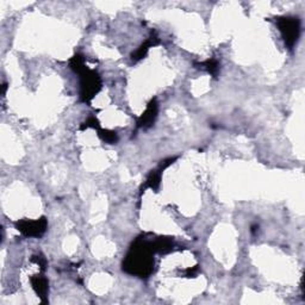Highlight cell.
Instances as JSON below:
<instances>
[{
	"label": "cell",
	"mask_w": 305,
	"mask_h": 305,
	"mask_svg": "<svg viewBox=\"0 0 305 305\" xmlns=\"http://www.w3.org/2000/svg\"><path fill=\"white\" fill-rule=\"evenodd\" d=\"M155 248L152 242L137 239L131 246L127 258L123 262V269L129 274L147 278L152 274L154 268Z\"/></svg>",
	"instance_id": "6da1fadb"
},
{
	"label": "cell",
	"mask_w": 305,
	"mask_h": 305,
	"mask_svg": "<svg viewBox=\"0 0 305 305\" xmlns=\"http://www.w3.org/2000/svg\"><path fill=\"white\" fill-rule=\"evenodd\" d=\"M79 76L81 77V82H80V98L85 103H88L100 91V77H99V76L95 71H90L87 67L84 71L80 72Z\"/></svg>",
	"instance_id": "7a4b0ae2"
},
{
	"label": "cell",
	"mask_w": 305,
	"mask_h": 305,
	"mask_svg": "<svg viewBox=\"0 0 305 305\" xmlns=\"http://www.w3.org/2000/svg\"><path fill=\"white\" fill-rule=\"evenodd\" d=\"M277 25L282 34L285 45L292 49L296 45L301 34V22L296 17H279L277 18Z\"/></svg>",
	"instance_id": "3957f363"
},
{
	"label": "cell",
	"mask_w": 305,
	"mask_h": 305,
	"mask_svg": "<svg viewBox=\"0 0 305 305\" xmlns=\"http://www.w3.org/2000/svg\"><path fill=\"white\" fill-rule=\"evenodd\" d=\"M16 228L19 230L24 236L28 237H39L44 234L47 230V219L44 217L39 219H22L16 223Z\"/></svg>",
	"instance_id": "277c9868"
},
{
	"label": "cell",
	"mask_w": 305,
	"mask_h": 305,
	"mask_svg": "<svg viewBox=\"0 0 305 305\" xmlns=\"http://www.w3.org/2000/svg\"><path fill=\"white\" fill-rule=\"evenodd\" d=\"M157 116V104L155 99H152L151 103L147 106L146 111L143 112V114L140 117L137 122L138 128H148L154 123L155 118Z\"/></svg>",
	"instance_id": "5b68a950"
},
{
	"label": "cell",
	"mask_w": 305,
	"mask_h": 305,
	"mask_svg": "<svg viewBox=\"0 0 305 305\" xmlns=\"http://www.w3.org/2000/svg\"><path fill=\"white\" fill-rule=\"evenodd\" d=\"M157 43H159V39H157V37L155 36V35H152V36L149 37V38L147 39V41L144 42V43L142 44L135 53H133V54H131V58H133V61H135L136 62V61L143 58L144 56L147 55V53H148L149 48L152 47V45H156Z\"/></svg>",
	"instance_id": "8992f818"
},
{
	"label": "cell",
	"mask_w": 305,
	"mask_h": 305,
	"mask_svg": "<svg viewBox=\"0 0 305 305\" xmlns=\"http://www.w3.org/2000/svg\"><path fill=\"white\" fill-rule=\"evenodd\" d=\"M30 280L35 292L43 299L48 293V280L45 279L43 275H34V277H31Z\"/></svg>",
	"instance_id": "52a82bcc"
},
{
	"label": "cell",
	"mask_w": 305,
	"mask_h": 305,
	"mask_svg": "<svg viewBox=\"0 0 305 305\" xmlns=\"http://www.w3.org/2000/svg\"><path fill=\"white\" fill-rule=\"evenodd\" d=\"M199 68L202 69H205V71H208L209 73L211 74V76H216L218 74V71H219V65L218 62L216 60H213V58H211V60H208L205 61V62H202L199 63Z\"/></svg>",
	"instance_id": "ba28073f"
},
{
	"label": "cell",
	"mask_w": 305,
	"mask_h": 305,
	"mask_svg": "<svg viewBox=\"0 0 305 305\" xmlns=\"http://www.w3.org/2000/svg\"><path fill=\"white\" fill-rule=\"evenodd\" d=\"M98 131H99V136H100L101 140L108 142V143H110V144L116 143L117 140H118V137H117V133H114V131L103 130V129H100V128H98Z\"/></svg>",
	"instance_id": "9c48e42d"
},
{
	"label": "cell",
	"mask_w": 305,
	"mask_h": 305,
	"mask_svg": "<svg viewBox=\"0 0 305 305\" xmlns=\"http://www.w3.org/2000/svg\"><path fill=\"white\" fill-rule=\"evenodd\" d=\"M31 260H33L34 262H36L37 265H38L39 267H41L42 269H45V266H47V260H45V259L43 258V256H41V255H38V256H34L33 259H31Z\"/></svg>",
	"instance_id": "30bf717a"
},
{
	"label": "cell",
	"mask_w": 305,
	"mask_h": 305,
	"mask_svg": "<svg viewBox=\"0 0 305 305\" xmlns=\"http://www.w3.org/2000/svg\"><path fill=\"white\" fill-rule=\"evenodd\" d=\"M198 271V268H197V266L194 267V268H187L186 269V274H187V277H193L194 274H196V272Z\"/></svg>",
	"instance_id": "8fae6325"
}]
</instances>
